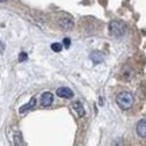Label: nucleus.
<instances>
[{"label": "nucleus", "mask_w": 146, "mask_h": 146, "mask_svg": "<svg viewBox=\"0 0 146 146\" xmlns=\"http://www.w3.org/2000/svg\"><path fill=\"white\" fill-rule=\"evenodd\" d=\"M116 104L122 110H130L134 106V95L131 92H127V91L120 92L116 96Z\"/></svg>", "instance_id": "obj_1"}, {"label": "nucleus", "mask_w": 146, "mask_h": 146, "mask_svg": "<svg viewBox=\"0 0 146 146\" xmlns=\"http://www.w3.org/2000/svg\"><path fill=\"white\" fill-rule=\"evenodd\" d=\"M108 31L112 36H123L127 31V26L120 21H111L108 25Z\"/></svg>", "instance_id": "obj_2"}, {"label": "nucleus", "mask_w": 146, "mask_h": 146, "mask_svg": "<svg viewBox=\"0 0 146 146\" xmlns=\"http://www.w3.org/2000/svg\"><path fill=\"white\" fill-rule=\"evenodd\" d=\"M53 98H54V95H53L52 92H45V94L41 96V106H43V107L52 106Z\"/></svg>", "instance_id": "obj_3"}, {"label": "nucleus", "mask_w": 146, "mask_h": 146, "mask_svg": "<svg viewBox=\"0 0 146 146\" xmlns=\"http://www.w3.org/2000/svg\"><path fill=\"white\" fill-rule=\"evenodd\" d=\"M58 23H60V27H61L62 30H66V31H68V30H72L73 29V21L69 18V16H66V18H61Z\"/></svg>", "instance_id": "obj_4"}, {"label": "nucleus", "mask_w": 146, "mask_h": 146, "mask_svg": "<svg viewBox=\"0 0 146 146\" xmlns=\"http://www.w3.org/2000/svg\"><path fill=\"white\" fill-rule=\"evenodd\" d=\"M137 134L141 138H146V119H142L137 123Z\"/></svg>", "instance_id": "obj_5"}, {"label": "nucleus", "mask_w": 146, "mask_h": 146, "mask_svg": "<svg viewBox=\"0 0 146 146\" xmlns=\"http://www.w3.org/2000/svg\"><path fill=\"white\" fill-rule=\"evenodd\" d=\"M57 96L64 98V99H70V98H73V92H72V89L66 88V87H62V88L57 89Z\"/></svg>", "instance_id": "obj_6"}, {"label": "nucleus", "mask_w": 146, "mask_h": 146, "mask_svg": "<svg viewBox=\"0 0 146 146\" xmlns=\"http://www.w3.org/2000/svg\"><path fill=\"white\" fill-rule=\"evenodd\" d=\"M72 108L76 111V114H77L78 118L84 116V114H85V111H84V107H83V104H81L80 102H74V103L72 104Z\"/></svg>", "instance_id": "obj_7"}, {"label": "nucleus", "mask_w": 146, "mask_h": 146, "mask_svg": "<svg viewBox=\"0 0 146 146\" xmlns=\"http://www.w3.org/2000/svg\"><path fill=\"white\" fill-rule=\"evenodd\" d=\"M91 60H92L95 64H100V62H103L104 57H103V54L100 52H94L91 54Z\"/></svg>", "instance_id": "obj_8"}, {"label": "nucleus", "mask_w": 146, "mask_h": 146, "mask_svg": "<svg viewBox=\"0 0 146 146\" xmlns=\"http://www.w3.org/2000/svg\"><path fill=\"white\" fill-rule=\"evenodd\" d=\"M34 106H35V99L33 98V99H31V102H30V103H27L26 106H23V107H22V108L19 110V112H26L27 110H31L33 107H34Z\"/></svg>", "instance_id": "obj_9"}, {"label": "nucleus", "mask_w": 146, "mask_h": 146, "mask_svg": "<svg viewBox=\"0 0 146 146\" xmlns=\"http://www.w3.org/2000/svg\"><path fill=\"white\" fill-rule=\"evenodd\" d=\"M52 50L56 53L61 52L62 50V43H52Z\"/></svg>", "instance_id": "obj_10"}, {"label": "nucleus", "mask_w": 146, "mask_h": 146, "mask_svg": "<svg viewBox=\"0 0 146 146\" xmlns=\"http://www.w3.org/2000/svg\"><path fill=\"white\" fill-rule=\"evenodd\" d=\"M64 46L65 47L70 46V39H69V38H65V39H64Z\"/></svg>", "instance_id": "obj_11"}, {"label": "nucleus", "mask_w": 146, "mask_h": 146, "mask_svg": "<svg viewBox=\"0 0 146 146\" xmlns=\"http://www.w3.org/2000/svg\"><path fill=\"white\" fill-rule=\"evenodd\" d=\"M26 58H27V54H26V53H25V52L21 53V56H19V61H25Z\"/></svg>", "instance_id": "obj_12"}, {"label": "nucleus", "mask_w": 146, "mask_h": 146, "mask_svg": "<svg viewBox=\"0 0 146 146\" xmlns=\"http://www.w3.org/2000/svg\"><path fill=\"white\" fill-rule=\"evenodd\" d=\"M4 1H7V0H0V3H4Z\"/></svg>", "instance_id": "obj_13"}]
</instances>
